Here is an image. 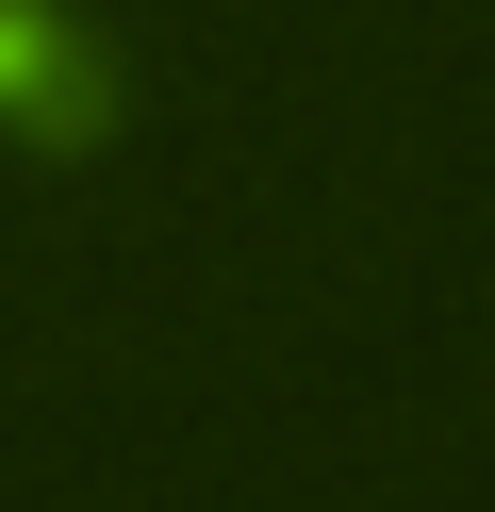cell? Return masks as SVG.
<instances>
[{
    "mask_svg": "<svg viewBox=\"0 0 495 512\" xmlns=\"http://www.w3.org/2000/svg\"><path fill=\"white\" fill-rule=\"evenodd\" d=\"M0 116H17V133H50V149H83V133H99V83H83V50H66L33 0H0Z\"/></svg>",
    "mask_w": 495,
    "mask_h": 512,
    "instance_id": "obj_1",
    "label": "cell"
}]
</instances>
